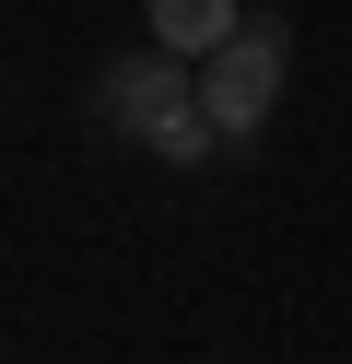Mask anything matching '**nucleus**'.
<instances>
[{"instance_id": "f257e3e1", "label": "nucleus", "mask_w": 352, "mask_h": 364, "mask_svg": "<svg viewBox=\"0 0 352 364\" xmlns=\"http://www.w3.org/2000/svg\"><path fill=\"white\" fill-rule=\"evenodd\" d=\"M94 129L141 141L153 165H223V129L200 118V71H188V59H164V48L94 71Z\"/></svg>"}, {"instance_id": "f03ea898", "label": "nucleus", "mask_w": 352, "mask_h": 364, "mask_svg": "<svg viewBox=\"0 0 352 364\" xmlns=\"http://www.w3.org/2000/svg\"><path fill=\"white\" fill-rule=\"evenodd\" d=\"M282 82H294V24H282V12H247V24L200 59V118L223 129V153H247L258 129H270Z\"/></svg>"}, {"instance_id": "7ed1b4c3", "label": "nucleus", "mask_w": 352, "mask_h": 364, "mask_svg": "<svg viewBox=\"0 0 352 364\" xmlns=\"http://www.w3.org/2000/svg\"><path fill=\"white\" fill-rule=\"evenodd\" d=\"M141 24H153V48H164V59H188V71H200V59L223 48L235 24H247V0H141Z\"/></svg>"}]
</instances>
